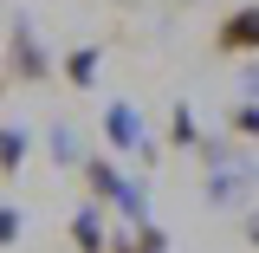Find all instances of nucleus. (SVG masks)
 Masks as SVG:
<instances>
[{
	"label": "nucleus",
	"mask_w": 259,
	"mask_h": 253,
	"mask_svg": "<svg viewBox=\"0 0 259 253\" xmlns=\"http://www.w3.org/2000/svg\"><path fill=\"white\" fill-rule=\"evenodd\" d=\"M214 46L221 52H259V7H240V13H227L221 32H214Z\"/></svg>",
	"instance_id": "1"
},
{
	"label": "nucleus",
	"mask_w": 259,
	"mask_h": 253,
	"mask_svg": "<svg viewBox=\"0 0 259 253\" xmlns=\"http://www.w3.org/2000/svg\"><path fill=\"white\" fill-rule=\"evenodd\" d=\"M84 175H91L97 201H123V208H130V189L117 182V169H110V162H84Z\"/></svg>",
	"instance_id": "2"
},
{
	"label": "nucleus",
	"mask_w": 259,
	"mask_h": 253,
	"mask_svg": "<svg viewBox=\"0 0 259 253\" xmlns=\"http://www.w3.org/2000/svg\"><path fill=\"white\" fill-rule=\"evenodd\" d=\"M13 71H20V78H46V52L32 46L26 32H13Z\"/></svg>",
	"instance_id": "3"
},
{
	"label": "nucleus",
	"mask_w": 259,
	"mask_h": 253,
	"mask_svg": "<svg viewBox=\"0 0 259 253\" xmlns=\"http://www.w3.org/2000/svg\"><path fill=\"white\" fill-rule=\"evenodd\" d=\"M71 247L78 253H104V221H97V214H78V221H71Z\"/></svg>",
	"instance_id": "4"
},
{
	"label": "nucleus",
	"mask_w": 259,
	"mask_h": 253,
	"mask_svg": "<svg viewBox=\"0 0 259 253\" xmlns=\"http://www.w3.org/2000/svg\"><path fill=\"white\" fill-rule=\"evenodd\" d=\"M20 162H26V136L20 130H0V175H13Z\"/></svg>",
	"instance_id": "5"
},
{
	"label": "nucleus",
	"mask_w": 259,
	"mask_h": 253,
	"mask_svg": "<svg viewBox=\"0 0 259 253\" xmlns=\"http://www.w3.org/2000/svg\"><path fill=\"white\" fill-rule=\"evenodd\" d=\"M110 136H117V150H130L136 143V117L130 111H110Z\"/></svg>",
	"instance_id": "6"
},
{
	"label": "nucleus",
	"mask_w": 259,
	"mask_h": 253,
	"mask_svg": "<svg viewBox=\"0 0 259 253\" xmlns=\"http://www.w3.org/2000/svg\"><path fill=\"white\" fill-rule=\"evenodd\" d=\"M65 71H71V85H84V78L97 71V52H71V59H65Z\"/></svg>",
	"instance_id": "7"
},
{
	"label": "nucleus",
	"mask_w": 259,
	"mask_h": 253,
	"mask_svg": "<svg viewBox=\"0 0 259 253\" xmlns=\"http://www.w3.org/2000/svg\"><path fill=\"white\" fill-rule=\"evenodd\" d=\"M175 143H182V150L194 143V117H188V111H175Z\"/></svg>",
	"instance_id": "8"
},
{
	"label": "nucleus",
	"mask_w": 259,
	"mask_h": 253,
	"mask_svg": "<svg viewBox=\"0 0 259 253\" xmlns=\"http://www.w3.org/2000/svg\"><path fill=\"white\" fill-rule=\"evenodd\" d=\"M13 234H20V214H13V208H0V247H7Z\"/></svg>",
	"instance_id": "9"
},
{
	"label": "nucleus",
	"mask_w": 259,
	"mask_h": 253,
	"mask_svg": "<svg viewBox=\"0 0 259 253\" xmlns=\"http://www.w3.org/2000/svg\"><path fill=\"white\" fill-rule=\"evenodd\" d=\"M253 247H259V221H253Z\"/></svg>",
	"instance_id": "10"
},
{
	"label": "nucleus",
	"mask_w": 259,
	"mask_h": 253,
	"mask_svg": "<svg viewBox=\"0 0 259 253\" xmlns=\"http://www.w3.org/2000/svg\"><path fill=\"white\" fill-rule=\"evenodd\" d=\"M156 253H162V247H156Z\"/></svg>",
	"instance_id": "11"
}]
</instances>
